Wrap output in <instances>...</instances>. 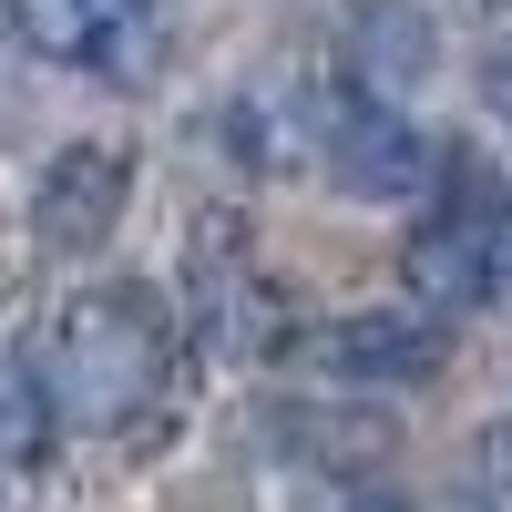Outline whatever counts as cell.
<instances>
[{
  "instance_id": "obj_1",
  "label": "cell",
  "mask_w": 512,
  "mask_h": 512,
  "mask_svg": "<svg viewBox=\"0 0 512 512\" xmlns=\"http://www.w3.org/2000/svg\"><path fill=\"white\" fill-rule=\"evenodd\" d=\"M31 379H41V400H52V420H72V431H93V441L144 431L164 410V390H175V308H164L154 287H82L52 318Z\"/></svg>"
},
{
  "instance_id": "obj_2",
  "label": "cell",
  "mask_w": 512,
  "mask_h": 512,
  "mask_svg": "<svg viewBox=\"0 0 512 512\" xmlns=\"http://www.w3.org/2000/svg\"><path fill=\"white\" fill-rule=\"evenodd\" d=\"M308 154L328 164L349 195H369V205H400V195H420V185H441V144L420 134V123L400 113V103H328L318 123H308Z\"/></svg>"
},
{
  "instance_id": "obj_3",
  "label": "cell",
  "mask_w": 512,
  "mask_h": 512,
  "mask_svg": "<svg viewBox=\"0 0 512 512\" xmlns=\"http://www.w3.org/2000/svg\"><path fill=\"white\" fill-rule=\"evenodd\" d=\"M11 31L31 41L41 62H72V72H103V82H134V72H154L164 0H11Z\"/></svg>"
},
{
  "instance_id": "obj_4",
  "label": "cell",
  "mask_w": 512,
  "mask_h": 512,
  "mask_svg": "<svg viewBox=\"0 0 512 512\" xmlns=\"http://www.w3.org/2000/svg\"><path fill=\"white\" fill-rule=\"evenodd\" d=\"M123 205H134V144L82 134V144H62L52 164H41L31 226H41V246H52V256H93V246L123 226Z\"/></svg>"
},
{
  "instance_id": "obj_5",
  "label": "cell",
  "mask_w": 512,
  "mask_h": 512,
  "mask_svg": "<svg viewBox=\"0 0 512 512\" xmlns=\"http://www.w3.org/2000/svg\"><path fill=\"white\" fill-rule=\"evenodd\" d=\"M492 185L482 175H451V195H441V216L410 236V256H400V277H410V297L420 308H472V277H482V226H492Z\"/></svg>"
},
{
  "instance_id": "obj_6",
  "label": "cell",
  "mask_w": 512,
  "mask_h": 512,
  "mask_svg": "<svg viewBox=\"0 0 512 512\" xmlns=\"http://www.w3.org/2000/svg\"><path fill=\"white\" fill-rule=\"evenodd\" d=\"M308 359L328 379H369V390H390V379H420L441 359V328L420 318V308H379V318H338L308 338Z\"/></svg>"
},
{
  "instance_id": "obj_7",
  "label": "cell",
  "mask_w": 512,
  "mask_h": 512,
  "mask_svg": "<svg viewBox=\"0 0 512 512\" xmlns=\"http://www.w3.org/2000/svg\"><path fill=\"white\" fill-rule=\"evenodd\" d=\"M267 308V287H256V267H246V246H236V226L216 216L195 236V318L226 338V349H267L277 338V318H256Z\"/></svg>"
},
{
  "instance_id": "obj_8",
  "label": "cell",
  "mask_w": 512,
  "mask_h": 512,
  "mask_svg": "<svg viewBox=\"0 0 512 512\" xmlns=\"http://www.w3.org/2000/svg\"><path fill=\"white\" fill-rule=\"evenodd\" d=\"M41 451H52V400H41L31 359L0 349V472H31Z\"/></svg>"
},
{
  "instance_id": "obj_9",
  "label": "cell",
  "mask_w": 512,
  "mask_h": 512,
  "mask_svg": "<svg viewBox=\"0 0 512 512\" xmlns=\"http://www.w3.org/2000/svg\"><path fill=\"white\" fill-rule=\"evenodd\" d=\"M482 308H512V205H492V226H482V277H472Z\"/></svg>"
},
{
  "instance_id": "obj_10",
  "label": "cell",
  "mask_w": 512,
  "mask_h": 512,
  "mask_svg": "<svg viewBox=\"0 0 512 512\" xmlns=\"http://www.w3.org/2000/svg\"><path fill=\"white\" fill-rule=\"evenodd\" d=\"M482 93H492V123L512 134V41H492V62H482Z\"/></svg>"
}]
</instances>
